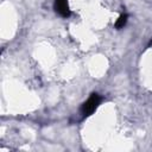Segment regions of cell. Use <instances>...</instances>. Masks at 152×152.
I'll list each match as a JSON object with an SVG mask.
<instances>
[{
  "label": "cell",
  "mask_w": 152,
  "mask_h": 152,
  "mask_svg": "<svg viewBox=\"0 0 152 152\" xmlns=\"http://www.w3.org/2000/svg\"><path fill=\"white\" fill-rule=\"evenodd\" d=\"M102 102V96L97 93H91L89 95V97L81 104L80 108V114L82 116V119H86L88 116H90L100 106V103Z\"/></svg>",
  "instance_id": "obj_1"
},
{
  "label": "cell",
  "mask_w": 152,
  "mask_h": 152,
  "mask_svg": "<svg viewBox=\"0 0 152 152\" xmlns=\"http://www.w3.org/2000/svg\"><path fill=\"white\" fill-rule=\"evenodd\" d=\"M53 10L62 18H69L70 14H71V11L69 8L68 0H55V2H53Z\"/></svg>",
  "instance_id": "obj_2"
},
{
  "label": "cell",
  "mask_w": 152,
  "mask_h": 152,
  "mask_svg": "<svg viewBox=\"0 0 152 152\" xmlns=\"http://www.w3.org/2000/svg\"><path fill=\"white\" fill-rule=\"evenodd\" d=\"M127 20H128V14L127 13H121L118 18V20L115 21V28L116 30H120V28H124L125 25L127 24Z\"/></svg>",
  "instance_id": "obj_3"
},
{
  "label": "cell",
  "mask_w": 152,
  "mask_h": 152,
  "mask_svg": "<svg viewBox=\"0 0 152 152\" xmlns=\"http://www.w3.org/2000/svg\"><path fill=\"white\" fill-rule=\"evenodd\" d=\"M151 44H152V42H151Z\"/></svg>",
  "instance_id": "obj_4"
}]
</instances>
